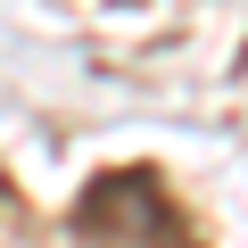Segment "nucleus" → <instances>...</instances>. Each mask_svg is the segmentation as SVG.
I'll use <instances>...</instances> for the list:
<instances>
[{"label":"nucleus","mask_w":248,"mask_h":248,"mask_svg":"<svg viewBox=\"0 0 248 248\" xmlns=\"http://www.w3.org/2000/svg\"><path fill=\"white\" fill-rule=\"evenodd\" d=\"M75 240L83 248H190V223L149 166H116V174H91V190L75 199Z\"/></svg>","instance_id":"nucleus-1"}]
</instances>
